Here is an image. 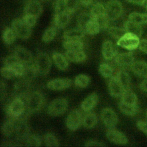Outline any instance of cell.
<instances>
[{
	"label": "cell",
	"instance_id": "obj_1",
	"mask_svg": "<svg viewBox=\"0 0 147 147\" xmlns=\"http://www.w3.org/2000/svg\"><path fill=\"white\" fill-rule=\"evenodd\" d=\"M26 110L25 100L20 98H14L7 105L6 113L10 118L25 120V118H23V116Z\"/></svg>",
	"mask_w": 147,
	"mask_h": 147
},
{
	"label": "cell",
	"instance_id": "obj_2",
	"mask_svg": "<svg viewBox=\"0 0 147 147\" xmlns=\"http://www.w3.org/2000/svg\"><path fill=\"white\" fill-rule=\"evenodd\" d=\"M44 97L39 91H33L28 95L25 102L26 110L29 113H34L39 111L44 105Z\"/></svg>",
	"mask_w": 147,
	"mask_h": 147
},
{
	"label": "cell",
	"instance_id": "obj_3",
	"mask_svg": "<svg viewBox=\"0 0 147 147\" xmlns=\"http://www.w3.org/2000/svg\"><path fill=\"white\" fill-rule=\"evenodd\" d=\"M11 28L13 29L16 36L22 40L28 39L31 36L32 27L28 25L22 18H16L11 22Z\"/></svg>",
	"mask_w": 147,
	"mask_h": 147
},
{
	"label": "cell",
	"instance_id": "obj_4",
	"mask_svg": "<svg viewBox=\"0 0 147 147\" xmlns=\"http://www.w3.org/2000/svg\"><path fill=\"white\" fill-rule=\"evenodd\" d=\"M68 103L64 98H58L52 100L48 106L47 112L49 115L57 117L64 114L68 108Z\"/></svg>",
	"mask_w": 147,
	"mask_h": 147
},
{
	"label": "cell",
	"instance_id": "obj_5",
	"mask_svg": "<svg viewBox=\"0 0 147 147\" xmlns=\"http://www.w3.org/2000/svg\"><path fill=\"white\" fill-rule=\"evenodd\" d=\"M34 64L38 74L41 76H46L49 72L52 63L49 56L47 53L42 52L37 54Z\"/></svg>",
	"mask_w": 147,
	"mask_h": 147
},
{
	"label": "cell",
	"instance_id": "obj_6",
	"mask_svg": "<svg viewBox=\"0 0 147 147\" xmlns=\"http://www.w3.org/2000/svg\"><path fill=\"white\" fill-rule=\"evenodd\" d=\"M140 37L136 34L126 32L123 36L117 40V45L129 51H133L138 47Z\"/></svg>",
	"mask_w": 147,
	"mask_h": 147
},
{
	"label": "cell",
	"instance_id": "obj_7",
	"mask_svg": "<svg viewBox=\"0 0 147 147\" xmlns=\"http://www.w3.org/2000/svg\"><path fill=\"white\" fill-rule=\"evenodd\" d=\"M106 14L110 21L118 19L122 14L123 7L118 0H110L105 6Z\"/></svg>",
	"mask_w": 147,
	"mask_h": 147
},
{
	"label": "cell",
	"instance_id": "obj_8",
	"mask_svg": "<svg viewBox=\"0 0 147 147\" xmlns=\"http://www.w3.org/2000/svg\"><path fill=\"white\" fill-rule=\"evenodd\" d=\"M100 118L103 124L108 129H114L118 123V117L111 108L103 109L100 113Z\"/></svg>",
	"mask_w": 147,
	"mask_h": 147
},
{
	"label": "cell",
	"instance_id": "obj_9",
	"mask_svg": "<svg viewBox=\"0 0 147 147\" xmlns=\"http://www.w3.org/2000/svg\"><path fill=\"white\" fill-rule=\"evenodd\" d=\"M83 117L79 110H73L69 112L65 121L67 128L72 131L77 130L82 124Z\"/></svg>",
	"mask_w": 147,
	"mask_h": 147
},
{
	"label": "cell",
	"instance_id": "obj_10",
	"mask_svg": "<svg viewBox=\"0 0 147 147\" xmlns=\"http://www.w3.org/2000/svg\"><path fill=\"white\" fill-rule=\"evenodd\" d=\"M29 83L23 79L16 82L13 88V96L26 100L29 93Z\"/></svg>",
	"mask_w": 147,
	"mask_h": 147
},
{
	"label": "cell",
	"instance_id": "obj_11",
	"mask_svg": "<svg viewBox=\"0 0 147 147\" xmlns=\"http://www.w3.org/2000/svg\"><path fill=\"white\" fill-rule=\"evenodd\" d=\"M115 63L122 69L130 68L134 62L133 55L130 52L117 53L114 57Z\"/></svg>",
	"mask_w": 147,
	"mask_h": 147
},
{
	"label": "cell",
	"instance_id": "obj_12",
	"mask_svg": "<svg viewBox=\"0 0 147 147\" xmlns=\"http://www.w3.org/2000/svg\"><path fill=\"white\" fill-rule=\"evenodd\" d=\"M72 84V81L68 78H57L49 80L47 87L52 90H63L70 87Z\"/></svg>",
	"mask_w": 147,
	"mask_h": 147
},
{
	"label": "cell",
	"instance_id": "obj_13",
	"mask_svg": "<svg viewBox=\"0 0 147 147\" xmlns=\"http://www.w3.org/2000/svg\"><path fill=\"white\" fill-rule=\"evenodd\" d=\"M108 89L110 94L114 97L121 96L125 91L116 76L110 78L108 82Z\"/></svg>",
	"mask_w": 147,
	"mask_h": 147
},
{
	"label": "cell",
	"instance_id": "obj_14",
	"mask_svg": "<svg viewBox=\"0 0 147 147\" xmlns=\"http://www.w3.org/2000/svg\"><path fill=\"white\" fill-rule=\"evenodd\" d=\"M13 54L20 61L25 65L32 63L33 56L31 52L21 46H17L14 49Z\"/></svg>",
	"mask_w": 147,
	"mask_h": 147
},
{
	"label": "cell",
	"instance_id": "obj_15",
	"mask_svg": "<svg viewBox=\"0 0 147 147\" xmlns=\"http://www.w3.org/2000/svg\"><path fill=\"white\" fill-rule=\"evenodd\" d=\"M72 14L68 11L56 13L53 16L54 26L58 29L65 28L70 22Z\"/></svg>",
	"mask_w": 147,
	"mask_h": 147
},
{
	"label": "cell",
	"instance_id": "obj_16",
	"mask_svg": "<svg viewBox=\"0 0 147 147\" xmlns=\"http://www.w3.org/2000/svg\"><path fill=\"white\" fill-rule=\"evenodd\" d=\"M106 136L110 141L119 145H125L128 142V138L121 131L114 129H109L106 132Z\"/></svg>",
	"mask_w": 147,
	"mask_h": 147
},
{
	"label": "cell",
	"instance_id": "obj_17",
	"mask_svg": "<svg viewBox=\"0 0 147 147\" xmlns=\"http://www.w3.org/2000/svg\"><path fill=\"white\" fill-rule=\"evenodd\" d=\"M42 11V6L38 0H29L24 7L25 14H31L38 17Z\"/></svg>",
	"mask_w": 147,
	"mask_h": 147
},
{
	"label": "cell",
	"instance_id": "obj_18",
	"mask_svg": "<svg viewBox=\"0 0 147 147\" xmlns=\"http://www.w3.org/2000/svg\"><path fill=\"white\" fill-rule=\"evenodd\" d=\"M102 53L105 60H109L114 59L118 53L113 43L110 40H106L102 44Z\"/></svg>",
	"mask_w": 147,
	"mask_h": 147
},
{
	"label": "cell",
	"instance_id": "obj_19",
	"mask_svg": "<svg viewBox=\"0 0 147 147\" xmlns=\"http://www.w3.org/2000/svg\"><path fill=\"white\" fill-rule=\"evenodd\" d=\"M98 102V96L96 93L92 92L87 96L82 102L80 107L82 110L88 112L93 109Z\"/></svg>",
	"mask_w": 147,
	"mask_h": 147
},
{
	"label": "cell",
	"instance_id": "obj_20",
	"mask_svg": "<svg viewBox=\"0 0 147 147\" xmlns=\"http://www.w3.org/2000/svg\"><path fill=\"white\" fill-rule=\"evenodd\" d=\"M130 69L135 75L147 78V62L143 60L134 61Z\"/></svg>",
	"mask_w": 147,
	"mask_h": 147
},
{
	"label": "cell",
	"instance_id": "obj_21",
	"mask_svg": "<svg viewBox=\"0 0 147 147\" xmlns=\"http://www.w3.org/2000/svg\"><path fill=\"white\" fill-rule=\"evenodd\" d=\"M37 74L38 73L35 64L31 63L25 65L24 71L21 78L24 80L30 83L35 79Z\"/></svg>",
	"mask_w": 147,
	"mask_h": 147
},
{
	"label": "cell",
	"instance_id": "obj_22",
	"mask_svg": "<svg viewBox=\"0 0 147 147\" xmlns=\"http://www.w3.org/2000/svg\"><path fill=\"white\" fill-rule=\"evenodd\" d=\"M85 33L86 32L83 30L77 28L65 31L63 37L64 40H82L84 37Z\"/></svg>",
	"mask_w": 147,
	"mask_h": 147
},
{
	"label": "cell",
	"instance_id": "obj_23",
	"mask_svg": "<svg viewBox=\"0 0 147 147\" xmlns=\"http://www.w3.org/2000/svg\"><path fill=\"white\" fill-rule=\"evenodd\" d=\"M65 56L70 61L74 63H83L86 60V55L82 51H66Z\"/></svg>",
	"mask_w": 147,
	"mask_h": 147
},
{
	"label": "cell",
	"instance_id": "obj_24",
	"mask_svg": "<svg viewBox=\"0 0 147 147\" xmlns=\"http://www.w3.org/2000/svg\"><path fill=\"white\" fill-rule=\"evenodd\" d=\"M53 60L56 67L61 71L66 70L68 67V59L65 56L60 53L55 52L52 55Z\"/></svg>",
	"mask_w": 147,
	"mask_h": 147
},
{
	"label": "cell",
	"instance_id": "obj_25",
	"mask_svg": "<svg viewBox=\"0 0 147 147\" xmlns=\"http://www.w3.org/2000/svg\"><path fill=\"white\" fill-rule=\"evenodd\" d=\"M17 120L12 118L4 122L2 126V133L6 137H9L15 133Z\"/></svg>",
	"mask_w": 147,
	"mask_h": 147
},
{
	"label": "cell",
	"instance_id": "obj_26",
	"mask_svg": "<svg viewBox=\"0 0 147 147\" xmlns=\"http://www.w3.org/2000/svg\"><path fill=\"white\" fill-rule=\"evenodd\" d=\"M123 29L127 33H130L140 37L142 33V30L140 25L127 20L123 24Z\"/></svg>",
	"mask_w": 147,
	"mask_h": 147
},
{
	"label": "cell",
	"instance_id": "obj_27",
	"mask_svg": "<svg viewBox=\"0 0 147 147\" xmlns=\"http://www.w3.org/2000/svg\"><path fill=\"white\" fill-rule=\"evenodd\" d=\"M121 102L130 105H137L138 99L136 95L130 90L128 89L124 91L121 96Z\"/></svg>",
	"mask_w": 147,
	"mask_h": 147
},
{
	"label": "cell",
	"instance_id": "obj_28",
	"mask_svg": "<svg viewBox=\"0 0 147 147\" xmlns=\"http://www.w3.org/2000/svg\"><path fill=\"white\" fill-rule=\"evenodd\" d=\"M115 76L122 85L125 90L130 89V78L128 73L124 69L118 70Z\"/></svg>",
	"mask_w": 147,
	"mask_h": 147
},
{
	"label": "cell",
	"instance_id": "obj_29",
	"mask_svg": "<svg viewBox=\"0 0 147 147\" xmlns=\"http://www.w3.org/2000/svg\"><path fill=\"white\" fill-rule=\"evenodd\" d=\"M63 47L66 51H82L84 48V44L81 40H65Z\"/></svg>",
	"mask_w": 147,
	"mask_h": 147
},
{
	"label": "cell",
	"instance_id": "obj_30",
	"mask_svg": "<svg viewBox=\"0 0 147 147\" xmlns=\"http://www.w3.org/2000/svg\"><path fill=\"white\" fill-rule=\"evenodd\" d=\"M97 122L96 114L94 113H88L83 117L82 125L86 129H91L96 125Z\"/></svg>",
	"mask_w": 147,
	"mask_h": 147
},
{
	"label": "cell",
	"instance_id": "obj_31",
	"mask_svg": "<svg viewBox=\"0 0 147 147\" xmlns=\"http://www.w3.org/2000/svg\"><path fill=\"white\" fill-rule=\"evenodd\" d=\"M90 13L92 19H95L106 15L105 7L99 2L95 3L92 6Z\"/></svg>",
	"mask_w": 147,
	"mask_h": 147
},
{
	"label": "cell",
	"instance_id": "obj_32",
	"mask_svg": "<svg viewBox=\"0 0 147 147\" xmlns=\"http://www.w3.org/2000/svg\"><path fill=\"white\" fill-rule=\"evenodd\" d=\"M119 108L121 111L126 115L133 116L138 113L139 108L137 105H130L125 104L121 102L119 103Z\"/></svg>",
	"mask_w": 147,
	"mask_h": 147
},
{
	"label": "cell",
	"instance_id": "obj_33",
	"mask_svg": "<svg viewBox=\"0 0 147 147\" xmlns=\"http://www.w3.org/2000/svg\"><path fill=\"white\" fill-rule=\"evenodd\" d=\"M128 20L140 25L147 24V14L137 12L131 13L128 16Z\"/></svg>",
	"mask_w": 147,
	"mask_h": 147
},
{
	"label": "cell",
	"instance_id": "obj_34",
	"mask_svg": "<svg viewBox=\"0 0 147 147\" xmlns=\"http://www.w3.org/2000/svg\"><path fill=\"white\" fill-rule=\"evenodd\" d=\"M17 36L11 28H6L2 33V40L4 44L10 45L16 40Z\"/></svg>",
	"mask_w": 147,
	"mask_h": 147
},
{
	"label": "cell",
	"instance_id": "obj_35",
	"mask_svg": "<svg viewBox=\"0 0 147 147\" xmlns=\"http://www.w3.org/2000/svg\"><path fill=\"white\" fill-rule=\"evenodd\" d=\"M92 19L90 13H88L87 12H82L80 13L76 20V24L78 28L83 30L85 32V28L89 21Z\"/></svg>",
	"mask_w": 147,
	"mask_h": 147
},
{
	"label": "cell",
	"instance_id": "obj_36",
	"mask_svg": "<svg viewBox=\"0 0 147 147\" xmlns=\"http://www.w3.org/2000/svg\"><path fill=\"white\" fill-rule=\"evenodd\" d=\"M90 82V77L86 74H80L75 77L74 79L75 85L79 88H86Z\"/></svg>",
	"mask_w": 147,
	"mask_h": 147
},
{
	"label": "cell",
	"instance_id": "obj_37",
	"mask_svg": "<svg viewBox=\"0 0 147 147\" xmlns=\"http://www.w3.org/2000/svg\"><path fill=\"white\" fill-rule=\"evenodd\" d=\"M106 30L108 33L111 37L117 39V40L121 38L126 33L123 28H121L115 26H109Z\"/></svg>",
	"mask_w": 147,
	"mask_h": 147
},
{
	"label": "cell",
	"instance_id": "obj_38",
	"mask_svg": "<svg viewBox=\"0 0 147 147\" xmlns=\"http://www.w3.org/2000/svg\"><path fill=\"white\" fill-rule=\"evenodd\" d=\"M101 28L98 23L93 19H91L90 21L88 22L85 28V32L88 34L94 35L98 34Z\"/></svg>",
	"mask_w": 147,
	"mask_h": 147
},
{
	"label": "cell",
	"instance_id": "obj_39",
	"mask_svg": "<svg viewBox=\"0 0 147 147\" xmlns=\"http://www.w3.org/2000/svg\"><path fill=\"white\" fill-rule=\"evenodd\" d=\"M25 142L28 146H40L42 143V138L37 134H32L28 136Z\"/></svg>",
	"mask_w": 147,
	"mask_h": 147
},
{
	"label": "cell",
	"instance_id": "obj_40",
	"mask_svg": "<svg viewBox=\"0 0 147 147\" xmlns=\"http://www.w3.org/2000/svg\"><path fill=\"white\" fill-rule=\"evenodd\" d=\"M43 140L46 146H59L60 145L59 141L57 138L51 133H46L44 137Z\"/></svg>",
	"mask_w": 147,
	"mask_h": 147
},
{
	"label": "cell",
	"instance_id": "obj_41",
	"mask_svg": "<svg viewBox=\"0 0 147 147\" xmlns=\"http://www.w3.org/2000/svg\"><path fill=\"white\" fill-rule=\"evenodd\" d=\"M99 71L103 77L107 78H110L113 76L114 69L109 64L103 63L100 64L99 67Z\"/></svg>",
	"mask_w": 147,
	"mask_h": 147
},
{
	"label": "cell",
	"instance_id": "obj_42",
	"mask_svg": "<svg viewBox=\"0 0 147 147\" xmlns=\"http://www.w3.org/2000/svg\"><path fill=\"white\" fill-rule=\"evenodd\" d=\"M56 29L57 28L55 26L47 28L42 34V40L46 43L53 40L56 35Z\"/></svg>",
	"mask_w": 147,
	"mask_h": 147
},
{
	"label": "cell",
	"instance_id": "obj_43",
	"mask_svg": "<svg viewBox=\"0 0 147 147\" xmlns=\"http://www.w3.org/2000/svg\"><path fill=\"white\" fill-rule=\"evenodd\" d=\"M67 11L72 15L77 10L80 3L79 0H65Z\"/></svg>",
	"mask_w": 147,
	"mask_h": 147
},
{
	"label": "cell",
	"instance_id": "obj_44",
	"mask_svg": "<svg viewBox=\"0 0 147 147\" xmlns=\"http://www.w3.org/2000/svg\"><path fill=\"white\" fill-rule=\"evenodd\" d=\"M54 11L55 13L68 11L67 10L65 0H56L54 3Z\"/></svg>",
	"mask_w": 147,
	"mask_h": 147
},
{
	"label": "cell",
	"instance_id": "obj_45",
	"mask_svg": "<svg viewBox=\"0 0 147 147\" xmlns=\"http://www.w3.org/2000/svg\"><path fill=\"white\" fill-rule=\"evenodd\" d=\"M1 74L2 77L6 79H11L16 76L12 69L6 66H4L1 69Z\"/></svg>",
	"mask_w": 147,
	"mask_h": 147
},
{
	"label": "cell",
	"instance_id": "obj_46",
	"mask_svg": "<svg viewBox=\"0 0 147 147\" xmlns=\"http://www.w3.org/2000/svg\"><path fill=\"white\" fill-rule=\"evenodd\" d=\"M37 17L31 15V14H25V15L23 16V17L22 18L23 21L29 26L30 27H33L34 26L37 22Z\"/></svg>",
	"mask_w": 147,
	"mask_h": 147
},
{
	"label": "cell",
	"instance_id": "obj_47",
	"mask_svg": "<svg viewBox=\"0 0 147 147\" xmlns=\"http://www.w3.org/2000/svg\"><path fill=\"white\" fill-rule=\"evenodd\" d=\"M137 127L142 131L143 133H144L145 134L147 135V122L143 121H138L137 122Z\"/></svg>",
	"mask_w": 147,
	"mask_h": 147
},
{
	"label": "cell",
	"instance_id": "obj_48",
	"mask_svg": "<svg viewBox=\"0 0 147 147\" xmlns=\"http://www.w3.org/2000/svg\"><path fill=\"white\" fill-rule=\"evenodd\" d=\"M103 143L94 141V140H89L87 141L85 144V146H106Z\"/></svg>",
	"mask_w": 147,
	"mask_h": 147
},
{
	"label": "cell",
	"instance_id": "obj_49",
	"mask_svg": "<svg viewBox=\"0 0 147 147\" xmlns=\"http://www.w3.org/2000/svg\"><path fill=\"white\" fill-rule=\"evenodd\" d=\"M138 48L140 50H141L142 52L147 53V39L141 40L140 41Z\"/></svg>",
	"mask_w": 147,
	"mask_h": 147
},
{
	"label": "cell",
	"instance_id": "obj_50",
	"mask_svg": "<svg viewBox=\"0 0 147 147\" xmlns=\"http://www.w3.org/2000/svg\"><path fill=\"white\" fill-rule=\"evenodd\" d=\"M6 92V86L5 82L2 80L1 82V100L3 99V98H5V93Z\"/></svg>",
	"mask_w": 147,
	"mask_h": 147
},
{
	"label": "cell",
	"instance_id": "obj_51",
	"mask_svg": "<svg viewBox=\"0 0 147 147\" xmlns=\"http://www.w3.org/2000/svg\"><path fill=\"white\" fill-rule=\"evenodd\" d=\"M140 87L142 91L147 92V78L141 82L140 85Z\"/></svg>",
	"mask_w": 147,
	"mask_h": 147
},
{
	"label": "cell",
	"instance_id": "obj_52",
	"mask_svg": "<svg viewBox=\"0 0 147 147\" xmlns=\"http://www.w3.org/2000/svg\"><path fill=\"white\" fill-rule=\"evenodd\" d=\"M126 1L127 2L131 3H134V4L144 6L145 0H126Z\"/></svg>",
	"mask_w": 147,
	"mask_h": 147
},
{
	"label": "cell",
	"instance_id": "obj_53",
	"mask_svg": "<svg viewBox=\"0 0 147 147\" xmlns=\"http://www.w3.org/2000/svg\"><path fill=\"white\" fill-rule=\"evenodd\" d=\"M93 0H79L80 3L84 6H88L92 3Z\"/></svg>",
	"mask_w": 147,
	"mask_h": 147
},
{
	"label": "cell",
	"instance_id": "obj_54",
	"mask_svg": "<svg viewBox=\"0 0 147 147\" xmlns=\"http://www.w3.org/2000/svg\"><path fill=\"white\" fill-rule=\"evenodd\" d=\"M41 1H49L51 0H41Z\"/></svg>",
	"mask_w": 147,
	"mask_h": 147
},
{
	"label": "cell",
	"instance_id": "obj_55",
	"mask_svg": "<svg viewBox=\"0 0 147 147\" xmlns=\"http://www.w3.org/2000/svg\"><path fill=\"white\" fill-rule=\"evenodd\" d=\"M146 117H147V110H146Z\"/></svg>",
	"mask_w": 147,
	"mask_h": 147
},
{
	"label": "cell",
	"instance_id": "obj_56",
	"mask_svg": "<svg viewBox=\"0 0 147 147\" xmlns=\"http://www.w3.org/2000/svg\"><path fill=\"white\" fill-rule=\"evenodd\" d=\"M146 7V9H147V5H146V7Z\"/></svg>",
	"mask_w": 147,
	"mask_h": 147
}]
</instances>
